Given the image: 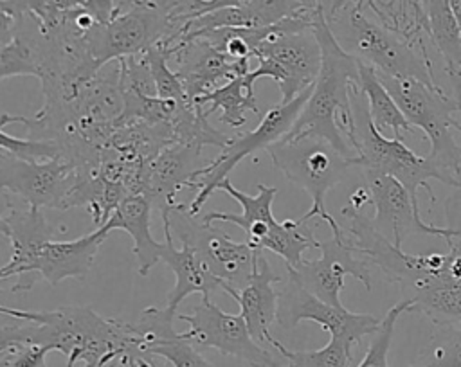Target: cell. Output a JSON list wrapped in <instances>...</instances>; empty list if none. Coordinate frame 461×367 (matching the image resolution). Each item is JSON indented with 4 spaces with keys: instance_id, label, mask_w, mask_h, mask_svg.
<instances>
[{
    "instance_id": "obj_44",
    "label": "cell",
    "mask_w": 461,
    "mask_h": 367,
    "mask_svg": "<svg viewBox=\"0 0 461 367\" xmlns=\"http://www.w3.org/2000/svg\"><path fill=\"white\" fill-rule=\"evenodd\" d=\"M448 4H450V9H452L454 18H456V22H457V27H459V31H461V0H448Z\"/></svg>"
},
{
    "instance_id": "obj_13",
    "label": "cell",
    "mask_w": 461,
    "mask_h": 367,
    "mask_svg": "<svg viewBox=\"0 0 461 367\" xmlns=\"http://www.w3.org/2000/svg\"><path fill=\"white\" fill-rule=\"evenodd\" d=\"M77 182V166L68 158L23 160L0 151V187L29 207L67 210Z\"/></svg>"
},
{
    "instance_id": "obj_36",
    "label": "cell",
    "mask_w": 461,
    "mask_h": 367,
    "mask_svg": "<svg viewBox=\"0 0 461 367\" xmlns=\"http://www.w3.org/2000/svg\"><path fill=\"white\" fill-rule=\"evenodd\" d=\"M137 5L153 7L173 20L187 22V20L198 16V13L203 5V0H115V14L128 11L131 7H137Z\"/></svg>"
},
{
    "instance_id": "obj_9",
    "label": "cell",
    "mask_w": 461,
    "mask_h": 367,
    "mask_svg": "<svg viewBox=\"0 0 461 367\" xmlns=\"http://www.w3.org/2000/svg\"><path fill=\"white\" fill-rule=\"evenodd\" d=\"M185 22L173 20L164 13L137 5L115 14L108 23H95L85 41L94 61L103 67L110 61L142 54L158 41L175 45L184 32Z\"/></svg>"
},
{
    "instance_id": "obj_14",
    "label": "cell",
    "mask_w": 461,
    "mask_h": 367,
    "mask_svg": "<svg viewBox=\"0 0 461 367\" xmlns=\"http://www.w3.org/2000/svg\"><path fill=\"white\" fill-rule=\"evenodd\" d=\"M312 320L319 324L333 338H340L349 345L358 344L364 336L373 335L380 327V318L369 313H353L337 308L310 293L292 275L286 273L277 300V324L283 329H294L299 322Z\"/></svg>"
},
{
    "instance_id": "obj_10",
    "label": "cell",
    "mask_w": 461,
    "mask_h": 367,
    "mask_svg": "<svg viewBox=\"0 0 461 367\" xmlns=\"http://www.w3.org/2000/svg\"><path fill=\"white\" fill-rule=\"evenodd\" d=\"M312 86H308L303 94H299L295 99L288 103H279L272 106L261 119V122L249 133L240 135L236 139H230V142L221 148L220 155L207 162L191 182L189 189H193L196 194L191 203H187V209L191 214H196L202 205L209 200V196L216 191L218 184L225 178H229V173L247 157H252L259 149H267L277 140H281L295 124L303 106L306 104Z\"/></svg>"
},
{
    "instance_id": "obj_37",
    "label": "cell",
    "mask_w": 461,
    "mask_h": 367,
    "mask_svg": "<svg viewBox=\"0 0 461 367\" xmlns=\"http://www.w3.org/2000/svg\"><path fill=\"white\" fill-rule=\"evenodd\" d=\"M52 349L41 344L13 342L0 345L2 367H47L45 358Z\"/></svg>"
},
{
    "instance_id": "obj_40",
    "label": "cell",
    "mask_w": 461,
    "mask_h": 367,
    "mask_svg": "<svg viewBox=\"0 0 461 367\" xmlns=\"http://www.w3.org/2000/svg\"><path fill=\"white\" fill-rule=\"evenodd\" d=\"M85 9L97 23H108L115 14V0H85Z\"/></svg>"
},
{
    "instance_id": "obj_12",
    "label": "cell",
    "mask_w": 461,
    "mask_h": 367,
    "mask_svg": "<svg viewBox=\"0 0 461 367\" xmlns=\"http://www.w3.org/2000/svg\"><path fill=\"white\" fill-rule=\"evenodd\" d=\"M176 318L189 326L182 335L196 347L216 349L250 367H288V363L276 360L254 340L241 313H225L211 300V295H202V300L194 306L193 313L176 315Z\"/></svg>"
},
{
    "instance_id": "obj_30",
    "label": "cell",
    "mask_w": 461,
    "mask_h": 367,
    "mask_svg": "<svg viewBox=\"0 0 461 367\" xmlns=\"http://www.w3.org/2000/svg\"><path fill=\"white\" fill-rule=\"evenodd\" d=\"M272 347L288 360V367H349L353 360V345L333 336H330L324 347L315 351H290L279 340H274Z\"/></svg>"
},
{
    "instance_id": "obj_22",
    "label": "cell",
    "mask_w": 461,
    "mask_h": 367,
    "mask_svg": "<svg viewBox=\"0 0 461 367\" xmlns=\"http://www.w3.org/2000/svg\"><path fill=\"white\" fill-rule=\"evenodd\" d=\"M0 230L11 245V257L0 270V279L16 277L34 252L58 232H67L65 225H52L38 207L11 209L0 219Z\"/></svg>"
},
{
    "instance_id": "obj_26",
    "label": "cell",
    "mask_w": 461,
    "mask_h": 367,
    "mask_svg": "<svg viewBox=\"0 0 461 367\" xmlns=\"http://www.w3.org/2000/svg\"><path fill=\"white\" fill-rule=\"evenodd\" d=\"M427 14V34L443 59L452 85L461 83V31L448 0H421Z\"/></svg>"
},
{
    "instance_id": "obj_24",
    "label": "cell",
    "mask_w": 461,
    "mask_h": 367,
    "mask_svg": "<svg viewBox=\"0 0 461 367\" xmlns=\"http://www.w3.org/2000/svg\"><path fill=\"white\" fill-rule=\"evenodd\" d=\"M164 227V243L160 245V259L173 270L175 286L167 293L166 306L176 311L180 302L193 295H211L216 290H221V281L209 272V268L202 263V259L185 245L180 248L173 246V232L167 223Z\"/></svg>"
},
{
    "instance_id": "obj_7",
    "label": "cell",
    "mask_w": 461,
    "mask_h": 367,
    "mask_svg": "<svg viewBox=\"0 0 461 367\" xmlns=\"http://www.w3.org/2000/svg\"><path fill=\"white\" fill-rule=\"evenodd\" d=\"M353 133L351 146L360 157L362 166L385 175L394 176L411 192L414 203L418 205V189L425 187L427 194L434 201V192L430 180H439L450 187L448 176L432 162L429 157L416 155L402 139H387L373 122L366 95L362 88L353 92Z\"/></svg>"
},
{
    "instance_id": "obj_19",
    "label": "cell",
    "mask_w": 461,
    "mask_h": 367,
    "mask_svg": "<svg viewBox=\"0 0 461 367\" xmlns=\"http://www.w3.org/2000/svg\"><path fill=\"white\" fill-rule=\"evenodd\" d=\"M202 160V148L169 142L166 144L142 169L140 192L162 205L175 203L180 189L189 187L194 175L205 166Z\"/></svg>"
},
{
    "instance_id": "obj_11",
    "label": "cell",
    "mask_w": 461,
    "mask_h": 367,
    "mask_svg": "<svg viewBox=\"0 0 461 367\" xmlns=\"http://www.w3.org/2000/svg\"><path fill=\"white\" fill-rule=\"evenodd\" d=\"M340 214L348 219L346 232L355 250L376 268H380L385 279L398 284L405 293L430 273L441 272L450 264V250L447 254L403 252L402 246H396L375 227L373 218L366 216L362 210L351 207L349 203L340 209Z\"/></svg>"
},
{
    "instance_id": "obj_34",
    "label": "cell",
    "mask_w": 461,
    "mask_h": 367,
    "mask_svg": "<svg viewBox=\"0 0 461 367\" xmlns=\"http://www.w3.org/2000/svg\"><path fill=\"white\" fill-rule=\"evenodd\" d=\"M119 68H121L122 94H137V95H148V97L158 95L155 77L151 74V67H149L144 52L121 58Z\"/></svg>"
},
{
    "instance_id": "obj_17",
    "label": "cell",
    "mask_w": 461,
    "mask_h": 367,
    "mask_svg": "<svg viewBox=\"0 0 461 367\" xmlns=\"http://www.w3.org/2000/svg\"><path fill=\"white\" fill-rule=\"evenodd\" d=\"M106 236L108 234L97 227L94 232L76 239H50L43 243L16 273V282L11 291L27 293L34 286L36 279H43L50 286H58L61 281L70 277L83 279L90 272Z\"/></svg>"
},
{
    "instance_id": "obj_42",
    "label": "cell",
    "mask_w": 461,
    "mask_h": 367,
    "mask_svg": "<svg viewBox=\"0 0 461 367\" xmlns=\"http://www.w3.org/2000/svg\"><path fill=\"white\" fill-rule=\"evenodd\" d=\"M366 203H371V196H369V189L367 187H357L351 196H349V205L362 210V207Z\"/></svg>"
},
{
    "instance_id": "obj_8",
    "label": "cell",
    "mask_w": 461,
    "mask_h": 367,
    "mask_svg": "<svg viewBox=\"0 0 461 367\" xmlns=\"http://www.w3.org/2000/svg\"><path fill=\"white\" fill-rule=\"evenodd\" d=\"M162 223H167L171 232L182 245L189 246L202 263L221 281V290H240L247 284L259 248L250 246L247 241H232L225 230L198 219L191 214L187 203H171L160 207Z\"/></svg>"
},
{
    "instance_id": "obj_43",
    "label": "cell",
    "mask_w": 461,
    "mask_h": 367,
    "mask_svg": "<svg viewBox=\"0 0 461 367\" xmlns=\"http://www.w3.org/2000/svg\"><path fill=\"white\" fill-rule=\"evenodd\" d=\"M49 4L54 9H59V11H70V9H76V7H85V0H49Z\"/></svg>"
},
{
    "instance_id": "obj_18",
    "label": "cell",
    "mask_w": 461,
    "mask_h": 367,
    "mask_svg": "<svg viewBox=\"0 0 461 367\" xmlns=\"http://www.w3.org/2000/svg\"><path fill=\"white\" fill-rule=\"evenodd\" d=\"M176 61L187 99L193 103L198 95L250 72L249 59H234L203 36H182L171 49Z\"/></svg>"
},
{
    "instance_id": "obj_31",
    "label": "cell",
    "mask_w": 461,
    "mask_h": 367,
    "mask_svg": "<svg viewBox=\"0 0 461 367\" xmlns=\"http://www.w3.org/2000/svg\"><path fill=\"white\" fill-rule=\"evenodd\" d=\"M144 56L151 67V74L155 77L158 97L175 99V101H189L180 77L167 65L171 59V50L167 49V45L164 41H158L157 45L148 49L144 52Z\"/></svg>"
},
{
    "instance_id": "obj_1",
    "label": "cell",
    "mask_w": 461,
    "mask_h": 367,
    "mask_svg": "<svg viewBox=\"0 0 461 367\" xmlns=\"http://www.w3.org/2000/svg\"><path fill=\"white\" fill-rule=\"evenodd\" d=\"M0 313L18 320L4 324L0 345L23 342L49 345L67 358V367H144L153 356L142 351L133 322L104 318L90 306H59L50 311L14 309L0 306Z\"/></svg>"
},
{
    "instance_id": "obj_32",
    "label": "cell",
    "mask_w": 461,
    "mask_h": 367,
    "mask_svg": "<svg viewBox=\"0 0 461 367\" xmlns=\"http://www.w3.org/2000/svg\"><path fill=\"white\" fill-rule=\"evenodd\" d=\"M405 311H409V300L402 299L385 313V317L380 322V327L373 333V338L369 342V347H367L364 358L360 360V363L357 367H389L387 353L391 347L394 326H396L398 317ZM411 367H421V365L416 363Z\"/></svg>"
},
{
    "instance_id": "obj_33",
    "label": "cell",
    "mask_w": 461,
    "mask_h": 367,
    "mask_svg": "<svg viewBox=\"0 0 461 367\" xmlns=\"http://www.w3.org/2000/svg\"><path fill=\"white\" fill-rule=\"evenodd\" d=\"M421 367H461V322L438 326L429 347V360Z\"/></svg>"
},
{
    "instance_id": "obj_20",
    "label": "cell",
    "mask_w": 461,
    "mask_h": 367,
    "mask_svg": "<svg viewBox=\"0 0 461 367\" xmlns=\"http://www.w3.org/2000/svg\"><path fill=\"white\" fill-rule=\"evenodd\" d=\"M276 282H283V277L276 275L270 268L265 250L259 248L254 270L247 284L240 290L227 288L229 293L240 306V313L245 318L250 335L259 344H270L276 340L270 335V326L277 320V300L279 290L274 288Z\"/></svg>"
},
{
    "instance_id": "obj_15",
    "label": "cell",
    "mask_w": 461,
    "mask_h": 367,
    "mask_svg": "<svg viewBox=\"0 0 461 367\" xmlns=\"http://www.w3.org/2000/svg\"><path fill=\"white\" fill-rule=\"evenodd\" d=\"M319 259H303L297 266H286V273L310 293L337 308L344 306L340 300V291L344 290L346 275L355 277L366 286L367 291H371L373 277L367 266L369 261L355 250L348 236L344 239L331 236L330 239L319 243Z\"/></svg>"
},
{
    "instance_id": "obj_6",
    "label": "cell",
    "mask_w": 461,
    "mask_h": 367,
    "mask_svg": "<svg viewBox=\"0 0 461 367\" xmlns=\"http://www.w3.org/2000/svg\"><path fill=\"white\" fill-rule=\"evenodd\" d=\"M313 13L281 20L277 31L254 50L259 65L247 74V79L250 83L261 77L274 79L281 90V103L295 99L319 76L321 45L312 31Z\"/></svg>"
},
{
    "instance_id": "obj_35",
    "label": "cell",
    "mask_w": 461,
    "mask_h": 367,
    "mask_svg": "<svg viewBox=\"0 0 461 367\" xmlns=\"http://www.w3.org/2000/svg\"><path fill=\"white\" fill-rule=\"evenodd\" d=\"M0 151H5L13 157L23 158V160H52L63 157L61 148L52 140H38L31 137H14L5 131V128H0Z\"/></svg>"
},
{
    "instance_id": "obj_45",
    "label": "cell",
    "mask_w": 461,
    "mask_h": 367,
    "mask_svg": "<svg viewBox=\"0 0 461 367\" xmlns=\"http://www.w3.org/2000/svg\"><path fill=\"white\" fill-rule=\"evenodd\" d=\"M146 367H158L157 363H149V365H146Z\"/></svg>"
},
{
    "instance_id": "obj_39",
    "label": "cell",
    "mask_w": 461,
    "mask_h": 367,
    "mask_svg": "<svg viewBox=\"0 0 461 367\" xmlns=\"http://www.w3.org/2000/svg\"><path fill=\"white\" fill-rule=\"evenodd\" d=\"M47 9V0H0V16L22 20L27 14L41 16Z\"/></svg>"
},
{
    "instance_id": "obj_38",
    "label": "cell",
    "mask_w": 461,
    "mask_h": 367,
    "mask_svg": "<svg viewBox=\"0 0 461 367\" xmlns=\"http://www.w3.org/2000/svg\"><path fill=\"white\" fill-rule=\"evenodd\" d=\"M452 88H454V97L459 103V113H461V85H452ZM445 218H447V228H450L454 236L448 245H456L461 248V160L456 175V185L452 187V192L445 200Z\"/></svg>"
},
{
    "instance_id": "obj_3",
    "label": "cell",
    "mask_w": 461,
    "mask_h": 367,
    "mask_svg": "<svg viewBox=\"0 0 461 367\" xmlns=\"http://www.w3.org/2000/svg\"><path fill=\"white\" fill-rule=\"evenodd\" d=\"M328 22L340 45L378 72L438 85L425 45H418L367 18L362 0H351Z\"/></svg>"
},
{
    "instance_id": "obj_23",
    "label": "cell",
    "mask_w": 461,
    "mask_h": 367,
    "mask_svg": "<svg viewBox=\"0 0 461 367\" xmlns=\"http://www.w3.org/2000/svg\"><path fill=\"white\" fill-rule=\"evenodd\" d=\"M153 200L142 192H135L126 196L117 209L110 214L103 228L106 234L110 230H124L133 239V255L139 264V273L146 277L149 270L160 259V245L149 230Z\"/></svg>"
},
{
    "instance_id": "obj_29",
    "label": "cell",
    "mask_w": 461,
    "mask_h": 367,
    "mask_svg": "<svg viewBox=\"0 0 461 367\" xmlns=\"http://www.w3.org/2000/svg\"><path fill=\"white\" fill-rule=\"evenodd\" d=\"M258 189V194L250 196V194H245L243 191L236 189L229 178L221 180L216 187V191H221L225 194H229L230 198H234L240 205H241V214H232V212H207L202 219L209 225H214L218 221H225V223H234L238 225L240 228H243L245 232L259 223V221H276V216L272 212V203H274V198L277 196V189L276 187H270V185H265V184H258L256 185Z\"/></svg>"
},
{
    "instance_id": "obj_27",
    "label": "cell",
    "mask_w": 461,
    "mask_h": 367,
    "mask_svg": "<svg viewBox=\"0 0 461 367\" xmlns=\"http://www.w3.org/2000/svg\"><path fill=\"white\" fill-rule=\"evenodd\" d=\"M193 103L200 106L207 117L220 108V122L230 128H241L247 122V112L259 113L254 83H250L247 76H238L214 90L198 95Z\"/></svg>"
},
{
    "instance_id": "obj_16",
    "label": "cell",
    "mask_w": 461,
    "mask_h": 367,
    "mask_svg": "<svg viewBox=\"0 0 461 367\" xmlns=\"http://www.w3.org/2000/svg\"><path fill=\"white\" fill-rule=\"evenodd\" d=\"M366 187L369 189L371 203L375 207V227L385 234L396 246H402L409 236H434L452 241V230L425 223L420 216V207L414 203L411 192L394 176L362 167Z\"/></svg>"
},
{
    "instance_id": "obj_5",
    "label": "cell",
    "mask_w": 461,
    "mask_h": 367,
    "mask_svg": "<svg viewBox=\"0 0 461 367\" xmlns=\"http://www.w3.org/2000/svg\"><path fill=\"white\" fill-rule=\"evenodd\" d=\"M378 72V70H376ZM378 77L391 92L405 119L412 128H420L429 142V158L448 176L450 187L456 185V175L461 160V144L454 139V130L461 133L459 103L439 85L432 86L414 77H393L378 72Z\"/></svg>"
},
{
    "instance_id": "obj_41",
    "label": "cell",
    "mask_w": 461,
    "mask_h": 367,
    "mask_svg": "<svg viewBox=\"0 0 461 367\" xmlns=\"http://www.w3.org/2000/svg\"><path fill=\"white\" fill-rule=\"evenodd\" d=\"M254 2L256 0H203V5L200 9L198 16L205 14L209 11H214V9H223V7H245V5H250Z\"/></svg>"
},
{
    "instance_id": "obj_28",
    "label": "cell",
    "mask_w": 461,
    "mask_h": 367,
    "mask_svg": "<svg viewBox=\"0 0 461 367\" xmlns=\"http://www.w3.org/2000/svg\"><path fill=\"white\" fill-rule=\"evenodd\" d=\"M358 72H360V88L366 95L371 119L376 124V128L380 131L391 130L396 139H402L403 133L412 131V124L405 119L398 103L394 101L391 92L385 88V85L378 77L376 68L358 59Z\"/></svg>"
},
{
    "instance_id": "obj_25",
    "label": "cell",
    "mask_w": 461,
    "mask_h": 367,
    "mask_svg": "<svg viewBox=\"0 0 461 367\" xmlns=\"http://www.w3.org/2000/svg\"><path fill=\"white\" fill-rule=\"evenodd\" d=\"M405 299L409 300V311L423 313L436 326L461 322V277L452 272L450 264L414 284Z\"/></svg>"
},
{
    "instance_id": "obj_4",
    "label": "cell",
    "mask_w": 461,
    "mask_h": 367,
    "mask_svg": "<svg viewBox=\"0 0 461 367\" xmlns=\"http://www.w3.org/2000/svg\"><path fill=\"white\" fill-rule=\"evenodd\" d=\"M272 166L279 169L288 182L306 191L312 198L310 210L304 219H322L333 232V237L344 239L346 232L328 212L324 200L351 167H360V157L340 153L333 144L317 135H285L281 140L267 148Z\"/></svg>"
},
{
    "instance_id": "obj_21",
    "label": "cell",
    "mask_w": 461,
    "mask_h": 367,
    "mask_svg": "<svg viewBox=\"0 0 461 367\" xmlns=\"http://www.w3.org/2000/svg\"><path fill=\"white\" fill-rule=\"evenodd\" d=\"M175 317L176 311L167 306H148L140 311L133 327L142 340V351L167 360L173 367H212L193 342L175 331Z\"/></svg>"
},
{
    "instance_id": "obj_2",
    "label": "cell",
    "mask_w": 461,
    "mask_h": 367,
    "mask_svg": "<svg viewBox=\"0 0 461 367\" xmlns=\"http://www.w3.org/2000/svg\"><path fill=\"white\" fill-rule=\"evenodd\" d=\"M312 31L321 45V70L306 104L286 135H317L340 153L358 157L351 146V97L360 88L358 58L340 45L324 9L313 13Z\"/></svg>"
}]
</instances>
